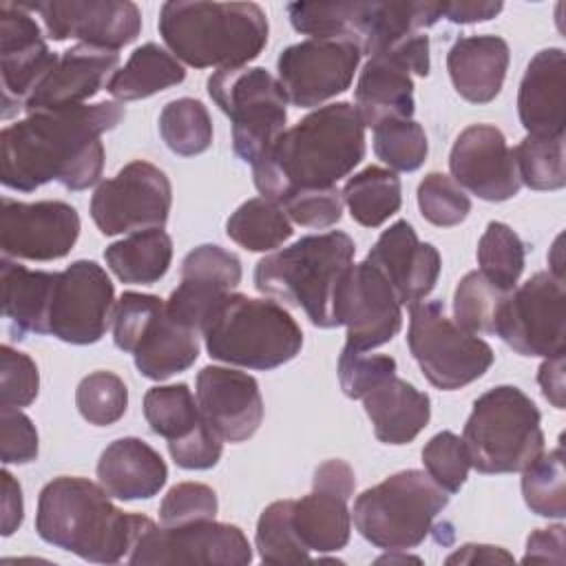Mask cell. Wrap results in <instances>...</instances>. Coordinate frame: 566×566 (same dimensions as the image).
I'll list each match as a JSON object with an SVG mask.
<instances>
[{
  "label": "cell",
  "instance_id": "obj_50",
  "mask_svg": "<svg viewBox=\"0 0 566 566\" xmlns=\"http://www.w3.org/2000/svg\"><path fill=\"white\" fill-rule=\"evenodd\" d=\"M396 374V360L385 354H367L363 349L343 347L338 356V380L347 398H363L380 380Z\"/></svg>",
  "mask_w": 566,
  "mask_h": 566
},
{
  "label": "cell",
  "instance_id": "obj_13",
  "mask_svg": "<svg viewBox=\"0 0 566 566\" xmlns=\"http://www.w3.org/2000/svg\"><path fill=\"white\" fill-rule=\"evenodd\" d=\"M522 356H555L566 347V290L564 279L537 272L513 287L495 318V332Z\"/></svg>",
  "mask_w": 566,
  "mask_h": 566
},
{
  "label": "cell",
  "instance_id": "obj_8",
  "mask_svg": "<svg viewBox=\"0 0 566 566\" xmlns=\"http://www.w3.org/2000/svg\"><path fill=\"white\" fill-rule=\"evenodd\" d=\"M287 18L298 33L343 40L374 55L442 18L436 2H292Z\"/></svg>",
  "mask_w": 566,
  "mask_h": 566
},
{
  "label": "cell",
  "instance_id": "obj_59",
  "mask_svg": "<svg viewBox=\"0 0 566 566\" xmlns=\"http://www.w3.org/2000/svg\"><path fill=\"white\" fill-rule=\"evenodd\" d=\"M497 562H513V557L500 546H489V544H464L447 557V564H497Z\"/></svg>",
  "mask_w": 566,
  "mask_h": 566
},
{
  "label": "cell",
  "instance_id": "obj_19",
  "mask_svg": "<svg viewBox=\"0 0 566 566\" xmlns=\"http://www.w3.org/2000/svg\"><path fill=\"white\" fill-rule=\"evenodd\" d=\"M360 57L358 46L349 42L310 38L281 51L276 80L287 102L298 108H314L352 86Z\"/></svg>",
  "mask_w": 566,
  "mask_h": 566
},
{
  "label": "cell",
  "instance_id": "obj_44",
  "mask_svg": "<svg viewBox=\"0 0 566 566\" xmlns=\"http://www.w3.org/2000/svg\"><path fill=\"white\" fill-rule=\"evenodd\" d=\"M509 292L497 290L484 279L482 272L473 270L464 274L453 294V321L469 334H493L497 310Z\"/></svg>",
  "mask_w": 566,
  "mask_h": 566
},
{
  "label": "cell",
  "instance_id": "obj_52",
  "mask_svg": "<svg viewBox=\"0 0 566 566\" xmlns=\"http://www.w3.org/2000/svg\"><path fill=\"white\" fill-rule=\"evenodd\" d=\"M40 389V374L31 356L9 345L0 347V405L29 407Z\"/></svg>",
  "mask_w": 566,
  "mask_h": 566
},
{
  "label": "cell",
  "instance_id": "obj_16",
  "mask_svg": "<svg viewBox=\"0 0 566 566\" xmlns=\"http://www.w3.org/2000/svg\"><path fill=\"white\" fill-rule=\"evenodd\" d=\"M400 307L389 281L365 259L352 263L336 285L334 323L347 327L345 347L369 352L400 332Z\"/></svg>",
  "mask_w": 566,
  "mask_h": 566
},
{
  "label": "cell",
  "instance_id": "obj_36",
  "mask_svg": "<svg viewBox=\"0 0 566 566\" xmlns=\"http://www.w3.org/2000/svg\"><path fill=\"white\" fill-rule=\"evenodd\" d=\"M340 195L352 219L365 228L382 226L402 203L398 175L380 166H367L349 177Z\"/></svg>",
  "mask_w": 566,
  "mask_h": 566
},
{
  "label": "cell",
  "instance_id": "obj_34",
  "mask_svg": "<svg viewBox=\"0 0 566 566\" xmlns=\"http://www.w3.org/2000/svg\"><path fill=\"white\" fill-rule=\"evenodd\" d=\"M108 270L130 285L157 283L170 268L172 239L164 228H148L111 243L104 250Z\"/></svg>",
  "mask_w": 566,
  "mask_h": 566
},
{
  "label": "cell",
  "instance_id": "obj_55",
  "mask_svg": "<svg viewBox=\"0 0 566 566\" xmlns=\"http://www.w3.org/2000/svg\"><path fill=\"white\" fill-rule=\"evenodd\" d=\"M524 564H564V526L555 524L548 528H537L526 539Z\"/></svg>",
  "mask_w": 566,
  "mask_h": 566
},
{
  "label": "cell",
  "instance_id": "obj_28",
  "mask_svg": "<svg viewBox=\"0 0 566 566\" xmlns=\"http://www.w3.org/2000/svg\"><path fill=\"white\" fill-rule=\"evenodd\" d=\"M119 64V53L91 44L66 49L51 73L24 104L27 115L40 111H60L82 106L86 99L108 86Z\"/></svg>",
  "mask_w": 566,
  "mask_h": 566
},
{
  "label": "cell",
  "instance_id": "obj_4",
  "mask_svg": "<svg viewBox=\"0 0 566 566\" xmlns=\"http://www.w3.org/2000/svg\"><path fill=\"white\" fill-rule=\"evenodd\" d=\"M159 35L195 69H239L268 44V18L256 2L170 0L159 11Z\"/></svg>",
  "mask_w": 566,
  "mask_h": 566
},
{
  "label": "cell",
  "instance_id": "obj_47",
  "mask_svg": "<svg viewBox=\"0 0 566 566\" xmlns=\"http://www.w3.org/2000/svg\"><path fill=\"white\" fill-rule=\"evenodd\" d=\"M418 208L429 223L451 228L467 219L471 212V199L453 177L444 172H429L418 184Z\"/></svg>",
  "mask_w": 566,
  "mask_h": 566
},
{
  "label": "cell",
  "instance_id": "obj_15",
  "mask_svg": "<svg viewBox=\"0 0 566 566\" xmlns=\"http://www.w3.org/2000/svg\"><path fill=\"white\" fill-rule=\"evenodd\" d=\"M172 203V188L161 168L135 159L113 179L102 181L91 197V217L106 237L164 228Z\"/></svg>",
  "mask_w": 566,
  "mask_h": 566
},
{
  "label": "cell",
  "instance_id": "obj_41",
  "mask_svg": "<svg viewBox=\"0 0 566 566\" xmlns=\"http://www.w3.org/2000/svg\"><path fill=\"white\" fill-rule=\"evenodd\" d=\"M522 495L539 517L562 520L566 515V471L562 444L542 453L522 471Z\"/></svg>",
  "mask_w": 566,
  "mask_h": 566
},
{
  "label": "cell",
  "instance_id": "obj_56",
  "mask_svg": "<svg viewBox=\"0 0 566 566\" xmlns=\"http://www.w3.org/2000/svg\"><path fill=\"white\" fill-rule=\"evenodd\" d=\"M537 382L542 387L544 398L555 407V409H564V394H566V382H564V354H555L548 356L542 365H539V374H537Z\"/></svg>",
  "mask_w": 566,
  "mask_h": 566
},
{
  "label": "cell",
  "instance_id": "obj_2",
  "mask_svg": "<svg viewBox=\"0 0 566 566\" xmlns=\"http://www.w3.org/2000/svg\"><path fill=\"white\" fill-rule=\"evenodd\" d=\"M365 157V126L352 102L318 106L252 166L261 197L281 203L303 188H329Z\"/></svg>",
  "mask_w": 566,
  "mask_h": 566
},
{
  "label": "cell",
  "instance_id": "obj_5",
  "mask_svg": "<svg viewBox=\"0 0 566 566\" xmlns=\"http://www.w3.org/2000/svg\"><path fill=\"white\" fill-rule=\"evenodd\" d=\"M354 252V239L340 230L301 237L256 263L254 287L283 305L301 307L316 327H336V285Z\"/></svg>",
  "mask_w": 566,
  "mask_h": 566
},
{
  "label": "cell",
  "instance_id": "obj_23",
  "mask_svg": "<svg viewBox=\"0 0 566 566\" xmlns=\"http://www.w3.org/2000/svg\"><path fill=\"white\" fill-rule=\"evenodd\" d=\"M80 237V214L64 201L24 203L2 197L0 248L2 256L55 261L66 256Z\"/></svg>",
  "mask_w": 566,
  "mask_h": 566
},
{
  "label": "cell",
  "instance_id": "obj_12",
  "mask_svg": "<svg viewBox=\"0 0 566 566\" xmlns=\"http://www.w3.org/2000/svg\"><path fill=\"white\" fill-rule=\"evenodd\" d=\"M407 345L424 378L444 391L478 380L493 365L491 345L449 318L442 301L409 305Z\"/></svg>",
  "mask_w": 566,
  "mask_h": 566
},
{
  "label": "cell",
  "instance_id": "obj_6",
  "mask_svg": "<svg viewBox=\"0 0 566 566\" xmlns=\"http://www.w3.org/2000/svg\"><path fill=\"white\" fill-rule=\"evenodd\" d=\"M201 334L210 358L263 371L290 363L303 347V332L283 305L234 292L214 307Z\"/></svg>",
  "mask_w": 566,
  "mask_h": 566
},
{
  "label": "cell",
  "instance_id": "obj_17",
  "mask_svg": "<svg viewBox=\"0 0 566 566\" xmlns=\"http://www.w3.org/2000/svg\"><path fill=\"white\" fill-rule=\"evenodd\" d=\"M252 546L237 524L197 520L177 526L155 522L135 542L128 564H223L245 566Z\"/></svg>",
  "mask_w": 566,
  "mask_h": 566
},
{
  "label": "cell",
  "instance_id": "obj_42",
  "mask_svg": "<svg viewBox=\"0 0 566 566\" xmlns=\"http://www.w3.org/2000/svg\"><path fill=\"white\" fill-rule=\"evenodd\" d=\"M517 175L531 190H559L566 184L564 135H526L515 148Z\"/></svg>",
  "mask_w": 566,
  "mask_h": 566
},
{
  "label": "cell",
  "instance_id": "obj_21",
  "mask_svg": "<svg viewBox=\"0 0 566 566\" xmlns=\"http://www.w3.org/2000/svg\"><path fill=\"white\" fill-rule=\"evenodd\" d=\"M354 489L356 475L345 460H327L316 467L312 493L292 504L294 533L310 553H336L347 546L352 531L347 502Z\"/></svg>",
  "mask_w": 566,
  "mask_h": 566
},
{
  "label": "cell",
  "instance_id": "obj_57",
  "mask_svg": "<svg viewBox=\"0 0 566 566\" xmlns=\"http://www.w3.org/2000/svg\"><path fill=\"white\" fill-rule=\"evenodd\" d=\"M0 478H2V535L9 537L22 524L24 502H22V489L18 480L7 469L0 473Z\"/></svg>",
  "mask_w": 566,
  "mask_h": 566
},
{
  "label": "cell",
  "instance_id": "obj_29",
  "mask_svg": "<svg viewBox=\"0 0 566 566\" xmlns=\"http://www.w3.org/2000/svg\"><path fill=\"white\" fill-rule=\"evenodd\" d=\"M517 113L528 135H564L566 60L559 46L544 49L528 62L520 82Z\"/></svg>",
  "mask_w": 566,
  "mask_h": 566
},
{
  "label": "cell",
  "instance_id": "obj_1",
  "mask_svg": "<svg viewBox=\"0 0 566 566\" xmlns=\"http://www.w3.org/2000/svg\"><path fill=\"white\" fill-rule=\"evenodd\" d=\"M124 115L119 102L29 113L0 133L2 184L20 192H33L49 181L66 190L95 186L104 168L99 137L113 130Z\"/></svg>",
  "mask_w": 566,
  "mask_h": 566
},
{
  "label": "cell",
  "instance_id": "obj_32",
  "mask_svg": "<svg viewBox=\"0 0 566 566\" xmlns=\"http://www.w3.org/2000/svg\"><path fill=\"white\" fill-rule=\"evenodd\" d=\"M374 433L385 444L411 442L431 418V400L411 382L394 376L380 380L363 396Z\"/></svg>",
  "mask_w": 566,
  "mask_h": 566
},
{
  "label": "cell",
  "instance_id": "obj_43",
  "mask_svg": "<svg viewBox=\"0 0 566 566\" xmlns=\"http://www.w3.org/2000/svg\"><path fill=\"white\" fill-rule=\"evenodd\" d=\"M294 500L268 504L256 522V551L263 564H301L310 562V551L298 542L292 526Z\"/></svg>",
  "mask_w": 566,
  "mask_h": 566
},
{
  "label": "cell",
  "instance_id": "obj_30",
  "mask_svg": "<svg viewBox=\"0 0 566 566\" xmlns=\"http://www.w3.org/2000/svg\"><path fill=\"white\" fill-rule=\"evenodd\" d=\"M97 480L115 500H148L164 489L168 467L148 442L128 436L113 440L102 451L97 460Z\"/></svg>",
  "mask_w": 566,
  "mask_h": 566
},
{
  "label": "cell",
  "instance_id": "obj_3",
  "mask_svg": "<svg viewBox=\"0 0 566 566\" xmlns=\"http://www.w3.org/2000/svg\"><path fill=\"white\" fill-rule=\"evenodd\" d=\"M150 524L146 515L117 509L102 484L77 475L53 478L38 497V535L93 564L124 559Z\"/></svg>",
  "mask_w": 566,
  "mask_h": 566
},
{
  "label": "cell",
  "instance_id": "obj_27",
  "mask_svg": "<svg viewBox=\"0 0 566 566\" xmlns=\"http://www.w3.org/2000/svg\"><path fill=\"white\" fill-rule=\"evenodd\" d=\"M367 261L382 272L394 287L400 305L424 301L440 276V252L431 243H422L409 221L391 223L367 254Z\"/></svg>",
  "mask_w": 566,
  "mask_h": 566
},
{
  "label": "cell",
  "instance_id": "obj_58",
  "mask_svg": "<svg viewBox=\"0 0 566 566\" xmlns=\"http://www.w3.org/2000/svg\"><path fill=\"white\" fill-rule=\"evenodd\" d=\"M502 7V2H442V15L455 24H471L495 18Z\"/></svg>",
  "mask_w": 566,
  "mask_h": 566
},
{
  "label": "cell",
  "instance_id": "obj_26",
  "mask_svg": "<svg viewBox=\"0 0 566 566\" xmlns=\"http://www.w3.org/2000/svg\"><path fill=\"white\" fill-rule=\"evenodd\" d=\"M197 405L208 424L228 442H243L263 420L259 382L239 369L208 365L197 374Z\"/></svg>",
  "mask_w": 566,
  "mask_h": 566
},
{
  "label": "cell",
  "instance_id": "obj_46",
  "mask_svg": "<svg viewBox=\"0 0 566 566\" xmlns=\"http://www.w3.org/2000/svg\"><path fill=\"white\" fill-rule=\"evenodd\" d=\"M75 405L88 424L108 427L126 413V382L113 371H93L80 380L75 389Z\"/></svg>",
  "mask_w": 566,
  "mask_h": 566
},
{
  "label": "cell",
  "instance_id": "obj_18",
  "mask_svg": "<svg viewBox=\"0 0 566 566\" xmlns=\"http://www.w3.org/2000/svg\"><path fill=\"white\" fill-rule=\"evenodd\" d=\"M115 305V287L106 270L88 259L73 261L57 272L49 334L71 345H93L113 323Z\"/></svg>",
  "mask_w": 566,
  "mask_h": 566
},
{
  "label": "cell",
  "instance_id": "obj_35",
  "mask_svg": "<svg viewBox=\"0 0 566 566\" xmlns=\"http://www.w3.org/2000/svg\"><path fill=\"white\" fill-rule=\"evenodd\" d=\"M186 80V71L179 60L155 42L137 46L128 62L115 71L106 91L117 102H133L150 97Z\"/></svg>",
  "mask_w": 566,
  "mask_h": 566
},
{
  "label": "cell",
  "instance_id": "obj_14",
  "mask_svg": "<svg viewBox=\"0 0 566 566\" xmlns=\"http://www.w3.org/2000/svg\"><path fill=\"white\" fill-rule=\"evenodd\" d=\"M411 75H429V35H409L365 62L354 99L363 126L376 128L389 119H411L413 115V80Z\"/></svg>",
  "mask_w": 566,
  "mask_h": 566
},
{
  "label": "cell",
  "instance_id": "obj_20",
  "mask_svg": "<svg viewBox=\"0 0 566 566\" xmlns=\"http://www.w3.org/2000/svg\"><path fill=\"white\" fill-rule=\"evenodd\" d=\"M55 55L22 2L0 4V75H2V119L24 111V104L51 73Z\"/></svg>",
  "mask_w": 566,
  "mask_h": 566
},
{
  "label": "cell",
  "instance_id": "obj_53",
  "mask_svg": "<svg viewBox=\"0 0 566 566\" xmlns=\"http://www.w3.org/2000/svg\"><path fill=\"white\" fill-rule=\"evenodd\" d=\"M0 458L4 464H27L38 458V431L15 407L0 409Z\"/></svg>",
  "mask_w": 566,
  "mask_h": 566
},
{
  "label": "cell",
  "instance_id": "obj_33",
  "mask_svg": "<svg viewBox=\"0 0 566 566\" xmlns=\"http://www.w3.org/2000/svg\"><path fill=\"white\" fill-rule=\"evenodd\" d=\"M57 272L27 270L9 256L0 261L2 314L11 323L15 338L24 334H49V310Z\"/></svg>",
  "mask_w": 566,
  "mask_h": 566
},
{
  "label": "cell",
  "instance_id": "obj_40",
  "mask_svg": "<svg viewBox=\"0 0 566 566\" xmlns=\"http://www.w3.org/2000/svg\"><path fill=\"white\" fill-rule=\"evenodd\" d=\"M480 272L502 292H511L524 272V243L502 221H491L478 241Z\"/></svg>",
  "mask_w": 566,
  "mask_h": 566
},
{
  "label": "cell",
  "instance_id": "obj_7",
  "mask_svg": "<svg viewBox=\"0 0 566 566\" xmlns=\"http://www.w3.org/2000/svg\"><path fill=\"white\" fill-rule=\"evenodd\" d=\"M539 409L513 385L484 391L464 424V447L480 473L524 471L544 453Z\"/></svg>",
  "mask_w": 566,
  "mask_h": 566
},
{
  "label": "cell",
  "instance_id": "obj_10",
  "mask_svg": "<svg viewBox=\"0 0 566 566\" xmlns=\"http://www.w3.org/2000/svg\"><path fill=\"white\" fill-rule=\"evenodd\" d=\"M208 95L232 122V148L256 164L283 135L287 97L263 66L223 69L208 77Z\"/></svg>",
  "mask_w": 566,
  "mask_h": 566
},
{
  "label": "cell",
  "instance_id": "obj_38",
  "mask_svg": "<svg viewBox=\"0 0 566 566\" xmlns=\"http://www.w3.org/2000/svg\"><path fill=\"white\" fill-rule=\"evenodd\" d=\"M144 418L153 433L177 440L197 429L203 420L188 385H157L144 396Z\"/></svg>",
  "mask_w": 566,
  "mask_h": 566
},
{
  "label": "cell",
  "instance_id": "obj_24",
  "mask_svg": "<svg viewBox=\"0 0 566 566\" xmlns=\"http://www.w3.org/2000/svg\"><path fill=\"white\" fill-rule=\"evenodd\" d=\"M449 168L460 188L484 201H506L522 188L513 148L491 124H471L455 137Z\"/></svg>",
  "mask_w": 566,
  "mask_h": 566
},
{
  "label": "cell",
  "instance_id": "obj_48",
  "mask_svg": "<svg viewBox=\"0 0 566 566\" xmlns=\"http://www.w3.org/2000/svg\"><path fill=\"white\" fill-rule=\"evenodd\" d=\"M422 464L429 478L449 495L460 491L471 469L464 440L453 431H440L424 444Z\"/></svg>",
  "mask_w": 566,
  "mask_h": 566
},
{
  "label": "cell",
  "instance_id": "obj_9",
  "mask_svg": "<svg viewBox=\"0 0 566 566\" xmlns=\"http://www.w3.org/2000/svg\"><path fill=\"white\" fill-rule=\"evenodd\" d=\"M447 504L449 493L427 471L407 469L363 491L354 500L352 520L371 546L402 553L424 542Z\"/></svg>",
  "mask_w": 566,
  "mask_h": 566
},
{
  "label": "cell",
  "instance_id": "obj_11",
  "mask_svg": "<svg viewBox=\"0 0 566 566\" xmlns=\"http://www.w3.org/2000/svg\"><path fill=\"white\" fill-rule=\"evenodd\" d=\"M199 332L168 316L155 294L124 292L113 312V340L133 354L135 367L150 380L186 371L199 356Z\"/></svg>",
  "mask_w": 566,
  "mask_h": 566
},
{
  "label": "cell",
  "instance_id": "obj_39",
  "mask_svg": "<svg viewBox=\"0 0 566 566\" xmlns=\"http://www.w3.org/2000/svg\"><path fill=\"white\" fill-rule=\"evenodd\" d=\"M159 135L175 155H201L212 144V119L208 108L192 97L168 102L159 113Z\"/></svg>",
  "mask_w": 566,
  "mask_h": 566
},
{
  "label": "cell",
  "instance_id": "obj_51",
  "mask_svg": "<svg viewBox=\"0 0 566 566\" xmlns=\"http://www.w3.org/2000/svg\"><path fill=\"white\" fill-rule=\"evenodd\" d=\"M217 509V493L208 484L181 482L164 495L159 504V522L164 526H177L197 520H214Z\"/></svg>",
  "mask_w": 566,
  "mask_h": 566
},
{
  "label": "cell",
  "instance_id": "obj_49",
  "mask_svg": "<svg viewBox=\"0 0 566 566\" xmlns=\"http://www.w3.org/2000/svg\"><path fill=\"white\" fill-rule=\"evenodd\" d=\"M281 206L290 221L314 230H325L343 217V195L336 186L296 190L287 195Z\"/></svg>",
  "mask_w": 566,
  "mask_h": 566
},
{
  "label": "cell",
  "instance_id": "obj_25",
  "mask_svg": "<svg viewBox=\"0 0 566 566\" xmlns=\"http://www.w3.org/2000/svg\"><path fill=\"white\" fill-rule=\"evenodd\" d=\"M241 274L237 254L214 243L197 245L181 261V283L166 301L168 316L201 332L214 307L241 283Z\"/></svg>",
  "mask_w": 566,
  "mask_h": 566
},
{
  "label": "cell",
  "instance_id": "obj_22",
  "mask_svg": "<svg viewBox=\"0 0 566 566\" xmlns=\"http://www.w3.org/2000/svg\"><path fill=\"white\" fill-rule=\"evenodd\" d=\"M27 11L38 13L49 38L80 40L82 44L119 51L137 40L142 13L128 0H46L22 2Z\"/></svg>",
  "mask_w": 566,
  "mask_h": 566
},
{
  "label": "cell",
  "instance_id": "obj_54",
  "mask_svg": "<svg viewBox=\"0 0 566 566\" xmlns=\"http://www.w3.org/2000/svg\"><path fill=\"white\" fill-rule=\"evenodd\" d=\"M168 451L175 464L181 469H190V471L212 469L221 458L223 438L203 418L201 424L192 429L188 436L168 440Z\"/></svg>",
  "mask_w": 566,
  "mask_h": 566
},
{
  "label": "cell",
  "instance_id": "obj_37",
  "mask_svg": "<svg viewBox=\"0 0 566 566\" xmlns=\"http://www.w3.org/2000/svg\"><path fill=\"white\" fill-rule=\"evenodd\" d=\"M292 232L283 206L265 197L243 201L226 221V234L250 252H270L283 245Z\"/></svg>",
  "mask_w": 566,
  "mask_h": 566
},
{
  "label": "cell",
  "instance_id": "obj_45",
  "mask_svg": "<svg viewBox=\"0 0 566 566\" xmlns=\"http://www.w3.org/2000/svg\"><path fill=\"white\" fill-rule=\"evenodd\" d=\"M374 153L391 170H418L429 153L424 128L413 119H389L374 128Z\"/></svg>",
  "mask_w": 566,
  "mask_h": 566
},
{
  "label": "cell",
  "instance_id": "obj_31",
  "mask_svg": "<svg viewBox=\"0 0 566 566\" xmlns=\"http://www.w3.org/2000/svg\"><path fill=\"white\" fill-rule=\"evenodd\" d=\"M509 44L497 35H464L447 53V71L460 97L486 104L502 91L509 71Z\"/></svg>",
  "mask_w": 566,
  "mask_h": 566
}]
</instances>
